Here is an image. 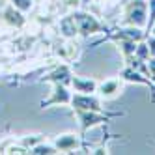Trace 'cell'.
<instances>
[{"instance_id":"6da1fadb","label":"cell","mask_w":155,"mask_h":155,"mask_svg":"<svg viewBox=\"0 0 155 155\" xmlns=\"http://www.w3.org/2000/svg\"><path fill=\"white\" fill-rule=\"evenodd\" d=\"M77 116H79V121H81V131L82 135L94 125L101 124V121H108L110 118H116V116H121V112H108V114H103L101 110H75Z\"/></svg>"},{"instance_id":"7a4b0ae2","label":"cell","mask_w":155,"mask_h":155,"mask_svg":"<svg viewBox=\"0 0 155 155\" xmlns=\"http://www.w3.org/2000/svg\"><path fill=\"white\" fill-rule=\"evenodd\" d=\"M146 9L148 4L144 0H133L125 8V21L133 26H144L146 25Z\"/></svg>"},{"instance_id":"3957f363","label":"cell","mask_w":155,"mask_h":155,"mask_svg":"<svg viewBox=\"0 0 155 155\" xmlns=\"http://www.w3.org/2000/svg\"><path fill=\"white\" fill-rule=\"evenodd\" d=\"M71 105L75 110H103L101 108V101L97 97H94V94H77L71 95Z\"/></svg>"},{"instance_id":"277c9868","label":"cell","mask_w":155,"mask_h":155,"mask_svg":"<svg viewBox=\"0 0 155 155\" xmlns=\"http://www.w3.org/2000/svg\"><path fill=\"white\" fill-rule=\"evenodd\" d=\"M75 23H77V28L82 36H90V34H95V32L101 30V25L97 23V21L88 15V13H75Z\"/></svg>"},{"instance_id":"5b68a950","label":"cell","mask_w":155,"mask_h":155,"mask_svg":"<svg viewBox=\"0 0 155 155\" xmlns=\"http://www.w3.org/2000/svg\"><path fill=\"white\" fill-rule=\"evenodd\" d=\"M54 103H62V105H69L71 103V92H68L65 84L54 82V94L49 101H43V107L45 105H54Z\"/></svg>"},{"instance_id":"8992f818","label":"cell","mask_w":155,"mask_h":155,"mask_svg":"<svg viewBox=\"0 0 155 155\" xmlns=\"http://www.w3.org/2000/svg\"><path fill=\"white\" fill-rule=\"evenodd\" d=\"M71 86L77 94H94L97 92V82L92 79H82V77H71Z\"/></svg>"},{"instance_id":"52a82bcc","label":"cell","mask_w":155,"mask_h":155,"mask_svg":"<svg viewBox=\"0 0 155 155\" xmlns=\"http://www.w3.org/2000/svg\"><path fill=\"white\" fill-rule=\"evenodd\" d=\"M54 146H56L58 151H73V150H77L81 146V142L75 135H62V137L56 138V144H54Z\"/></svg>"},{"instance_id":"ba28073f","label":"cell","mask_w":155,"mask_h":155,"mask_svg":"<svg viewBox=\"0 0 155 155\" xmlns=\"http://www.w3.org/2000/svg\"><path fill=\"white\" fill-rule=\"evenodd\" d=\"M120 79H124V81H129V82H138V84H146V86H150L151 88V82H150V79H144V77L138 73V71H135V68L133 65H127V68L120 73Z\"/></svg>"},{"instance_id":"9c48e42d","label":"cell","mask_w":155,"mask_h":155,"mask_svg":"<svg viewBox=\"0 0 155 155\" xmlns=\"http://www.w3.org/2000/svg\"><path fill=\"white\" fill-rule=\"evenodd\" d=\"M120 88H121V82L118 79H110V81H105L103 84H99L97 92L103 97H112V95H116L120 92Z\"/></svg>"},{"instance_id":"30bf717a","label":"cell","mask_w":155,"mask_h":155,"mask_svg":"<svg viewBox=\"0 0 155 155\" xmlns=\"http://www.w3.org/2000/svg\"><path fill=\"white\" fill-rule=\"evenodd\" d=\"M47 81H52V82H60V84H68L71 82V71L68 65H60L56 71H52L51 75L45 77Z\"/></svg>"},{"instance_id":"8fae6325","label":"cell","mask_w":155,"mask_h":155,"mask_svg":"<svg viewBox=\"0 0 155 155\" xmlns=\"http://www.w3.org/2000/svg\"><path fill=\"white\" fill-rule=\"evenodd\" d=\"M153 25H155V0H150V21L146 23L148 32L153 28Z\"/></svg>"},{"instance_id":"7c38bea8","label":"cell","mask_w":155,"mask_h":155,"mask_svg":"<svg viewBox=\"0 0 155 155\" xmlns=\"http://www.w3.org/2000/svg\"><path fill=\"white\" fill-rule=\"evenodd\" d=\"M56 146H36L34 153H56Z\"/></svg>"},{"instance_id":"4fadbf2b","label":"cell","mask_w":155,"mask_h":155,"mask_svg":"<svg viewBox=\"0 0 155 155\" xmlns=\"http://www.w3.org/2000/svg\"><path fill=\"white\" fill-rule=\"evenodd\" d=\"M148 71H150V77L155 81V56L150 60V68H148Z\"/></svg>"},{"instance_id":"5bb4252c","label":"cell","mask_w":155,"mask_h":155,"mask_svg":"<svg viewBox=\"0 0 155 155\" xmlns=\"http://www.w3.org/2000/svg\"><path fill=\"white\" fill-rule=\"evenodd\" d=\"M148 47H150V54H153V56H155V38H151L148 41Z\"/></svg>"},{"instance_id":"9a60e30c","label":"cell","mask_w":155,"mask_h":155,"mask_svg":"<svg viewBox=\"0 0 155 155\" xmlns=\"http://www.w3.org/2000/svg\"><path fill=\"white\" fill-rule=\"evenodd\" d=\"M153 36H155V26H153Z\"/></svg>"}]
</instances>
